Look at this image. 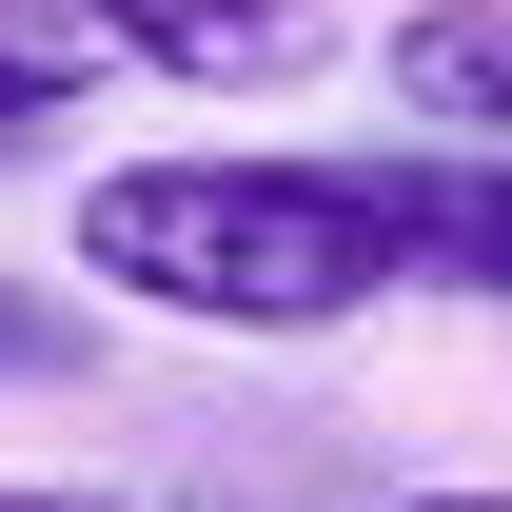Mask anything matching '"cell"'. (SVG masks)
<instances>
[{
  "instance_id": "cell-1",
  "label": "cell",
  "mask_w": 512,
  "mask_h": 512,
  "mask_svg": "<svg viewBox=\"0 0 512 512\" xmlns=\"http://www.w3.org/2000/svg\"><path fill=\"white\" fill-rule=\"evenodd\" d=\"M79 276L138 296V316H197V335H335L375 316L394 276V197L375 158H99L79 178Z\"/></svg>"
},
{
  "instance_id": "cell-2",
  "label": "cell",
  "mask_w": 512,
  "mask_h": 512,
  "mask_svg": "<svg viewBox=\"0 0 512 512\" xmlns=\"http://www.w3.org/2000/svg\"><path fill=\"white\" fill-rule=\"evenodd\" d=\"M375 79L434 158H512V0H414L375 40Z\"/></svg>"
},
{
  "instance_id": "cell-3",
  "label": "cell",
  "mask_w": 512,
  "mask_h": 512,
  "mask_svg": "<svg viewBox=\"0 0 512 512\" xmlns=\"http://www.w3.org/2000/svg\"><path fill=\"white\" fill-rule=\"evenodd\" d=\"M375 197H394V256L434 276V296H512V158H375Z\"/></svg>"
},
{
  "instance_id": "cell-4",
  "label": "cell",
  "mask_w": 512,
  "mask_h": 512,
  "mask_svg": "<svg viewBox=\"0 0 512 512\" xmlns=\"http://www.w3.org/2000/svg\"><path fill=\"white\" fill-rule=\"evenodd\" d=\"M0 375H79V316H60V296H0Z\"/></svg>"
},
{
  "instance_id": "cell-5",
  "label": "cell",
  "mask_w": 512,
  "mask_h": 512,
  "mask_svg": "<svg viewBox=\"0 0 512 512\" xmlns=\"http://www.w3.org/2000/svg\"><path fill=\"white\" fill-rule=\"evenodd\" d=\"M0 512H119V493H79V473H0Z\"/></svg>"
},
{
  "instance_id": "cell-6",
  "label": "cell",
  "mask_w": 512,
  "mask_h": 512,
  "mask_svg": "<svg viewBox=\"0 0 512 512\" xmlns=\"http://www.w3.org/2000/svg\"><path fill=\"white\" fill-rule=\"evenodd\" d=\"M394 512H512V493H493V473H473V493H394Z\"/></svg>"
}]
</instances>
